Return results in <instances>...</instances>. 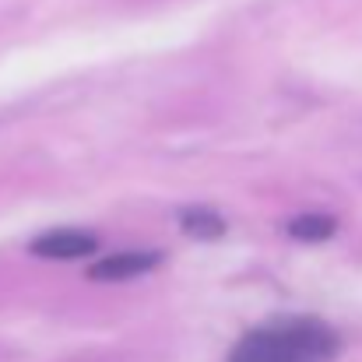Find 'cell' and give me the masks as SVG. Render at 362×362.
I'll use <instances>...</instances> for the list:
<instances>
[{
  "label": "cell",
  "instance_id": "5b68a950",
  "mask_svg": "<svg viewBox=\"0 0 362 362\" xmlns=\"http://www.w3.org/2000/svg\"><path fill=\"white\" fill-rule=\"evenodd\" d=\"M334 233H338V222L331 215H320V211L299 215V218L288 222V236L299 243H324V240H331Z\"/></svg>",
  "mask_w": 362,
  "mask_h": 362
},
{
  "label": "cell",
  "instance_id": "277c9868",
  "mask_svg": "<svg viewBox=\"0 0 362 362\" xmlns=\"http://www.w3.org/2000/svg\"><path fill=\"white\" fill-rule=\"evenodd\" d=\"M180 226L194 240H222L226 236V218L215 208H183L180 211Z\"/></svg>",
  "mask_w": 362,
  "mask_h": 362
},
{
  "label": "cell",
  "instance_id": "6da1fadb",
  "mask_svg": "<svg viewBox=\"0 0 362 362\" xmlns=\"http://www.w3.org/2000/svg\"><path fill=\"white\" fill-rule=\"evenodd\" d=\"M338 331L320 317H274L243 334L229 362H334Z\"/></svg>",
  "mask_w": 362,
  "mask_h": 362
},
{
  "label": "cell",
  "instance_id": "3957f363",
  "mask_svg": "<svg viewBox=\"0 0 362 362\" xmlns=\"http://www.w3.org/2000/svg\"><path fill=\"white\" fill-rule=\"evenodd\" d=\"M162 264V253L155 250H123V253H110L99 264H92V278L95 281H127V278H141L148 271H155Z\"/></svg>",
  "mask_w": 362,
  "mask_h": 362
},
{
  "label": "cell",
  "instance_id": "7a4b0ae2",
  "mask_svg": "<svg viewBox=\"0 0 362 362\" xmlns=\"http://www.w3.org/2000/svg\"><path fill=\"white\" fill-rule=\"evenodd\" d=\"M35 257H49V260H78L99 250V240L85 229H49L42 236H35L28 246Z\"/></svg>",
  "mask_w": 362,
  "mask_h": 362
}]
</instances>
